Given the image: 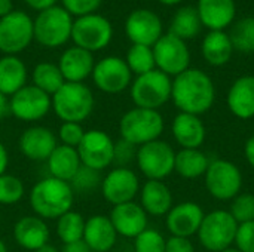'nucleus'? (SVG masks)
Segmentation results:
<instances>
[{
    "label": "nucleus",
    "instance_id": "nucleus-13",
    "mask_svg": "<svg viewBox=\"0 0 254 252\" xmlns=\"http://www.w3.org/2000/svg\"><path fill=\"white\" fill-rule=\"evenodd\" d=\"M156 68L167 76H179L186 71L190 64V52L185 40L173 36L162 34L161 39L152 46Z\"/></svg>",
    "mask_w": 254,
    "mask_h": 252
},
{
    "label": "nucleus",
    "instance_id": "nucleus-14",
    "mask_svg": "<svg viewBox=\"0 0 254 252\" xmlns=\"http://www.w3.org/2000/svg\"><path fill=\"white\" fill-rule=\"evenodd\" d=\"M51 110V95L37 89L34 85H25L9 98V113L25 123L42 120Z\"/></svg>",
    "mask_w": 254,
    "mask_h": 252
},
{
    "label": "nucleus",
    "instance_id": "nucleus-27",
    "mask_svg": "<svg viewBox=\"0 0 254 252\" xmlns=\"http://www.w3.org/2000/svg\"><path fill=\"white\" fill-rule=\"evenodd\" d=\"M198 15L202 25L211 31H223L235 18L234 0H198Z\"/></svg>",
    "mask_w": 254,
    "mask_h": 252
},
{
    "label": "nucleus",
    "instance_id": "nucleus-39",
    "mask_svg": "<svg viewBox=\"0 0 254 252\" xmlns=\"http://www.w3.org/2000/svg\"><path fill=\"white\" fill-rule=\"evenodd\" d=\"M167 239L155 229H146L134 239L135 252H165Z\"/></svg>",
    "mask_w": 254,
    "mask_h": 252
},
{
    "label": "nucleus",
    "instance_id": "nucleus-15",
    "mask_svg": "<svg viewBox=\"0 0 254 252\" xmlns=\"http://www.w3.org/2000/svg\"><path fill=\"white\" fill-rule=\"evenodd\" d=\"M140 178L131 168L115 166L103 177L100 192L107 203L116 206L132 202L140 193Z\"/></svg>",
    "mask_w": 254,
    "mask_h": 252
},
{
    "label": "nucleus",
    "instance_id": "nucleus-19",
    "mask_svg": "<svg viewBox=\"0 0 254 252\" xmlns=\"http://www.w3.org/2000/svg\"><path fill=\"white\" fill-rule=\"evenodd\" d=\"M125 33L134 45L152 48L162 36V22L155 12L137 9L127 18Z\"/></svg>",
    "mask_w": 254,
    "mask_h": 252
},
{
    "label": "nucleus",
    "instance_id": "nucleus-18",
    "mask_svg": "<svg viewBox=\"0 0 254 252\" xmlns=\"http://www.w3.org/2000/svg\"><path fill=\"white\" fill-rule=\"evenodd\" d=\"M204 209L195 202H182L174 205L165 215V226L171 236L192 238L198 233L204 220Z\"/></svg>",
    "mask_w": 254,
    "mask_h": 252
},
{
    "label": "nucleus",
    "instance_id": "nucleus-50",
    "mask_svg": "<svg viewBox=\"0 0 254 252\" xmlns=\"http://www.w3.org/2000/svg\"><path fill=\"white\" fill-rule=\"evenodd\" d=\"M7 113H9V98L0 92V120L4 119Z\"/></svg>",
    "mask_w": 254,
    "mask_h": 252
},
{
    "label": "nucleus",
    "instance_id": "nucleus-10",
    "mask_svg": "<svg viewBox=\"0 0 254 252\" xmlns=\"http://www.w3.org/2000/svg\"><path fill=\"white\" fill-rule=\"evenodd\" d=\"M33 39L34 22L27 13L12 10L0 18V52L4 55L22 52Z\"/></svg>",
    "mask_w": 254,
    "mask_h": 252
},
{
    "label": "nucleus",
    "instance_id": "nucleus-26",
    "mask_svg": "<svg viewBox=\"0 0 254 252\" xmlns=\"http://www.w3.org/2000/svg\"><path fill=\"white\" fill-rule=\"evenodd\" d=\"M226 104L231 113L243 120L254 117V76L238 77L228 91Z\"/></svg>",
    "mask_w": 254,
    "mask_h": 252
},
{
    "label": "nucleus",
    "instance_id": "nucleus-28",
    "mask_svg": "<svg viewBox=\"0 0 254 252\" xmlns=\"http://www.w3.org/2000/svg\"><path fill=\"white\" fill-rule=\"evenodd\" d=\"M49 177L63 180L70 183L79 168L82 166V162L79 159L77 150L73 147H67L63 144H58L52 154L46 160Z\"/></svg>",
    "mask_w": 254,
    "mask_h": 252
},
{
    "label": "nucleus",
    "instance_id": "nucleus-12",
    "mask_svg": "<svg viewBox=\"0 0 254 252\" xmlns=\"http://www.w3.org/2000/svg\"><path fill=\"white\" fill-rule=\"evenodd\" d=\"M76 150L83 166L103 172L113 165L115 141L101 129L86 131Z\"/></svg>",
    "mask_w": 254,
    "mask_h": 252
},
{
    "label": "nucleus",
    "instance_id": "nucleus-54",
    "mask_svg": "<svg viewBox=\"0 0 254 252\" xmlns=\"http://www.w3.org/2000/svg\"><path fill=\"white\" fill-rule=\"evenodd\" d=\"M0 252H9L7 251V247H6V244L0 239Z\"/></svg>",
    "mask_w": 254,
    "mask_h": 252
},
{
    "label": "nucleus",
    "instance_id": "nucleus-8",
    "mask_svg": "<svg viewBox=\"0 0 254 252\" xmlns=\"http://www.w3.org/2000/svg\"><path fill=\"white\" fill-rule=\"evenodd\" d=\"M207 192L217 201H232L243 190L241 169L231 160H211L204 175Z\"/></svg>",
    "mask_w": 254,
    "mask_h": 252
},
{
    "label": "nucleus",
    "instance_id": "nucleus-5",
    "mask_svg": "<svg viewBox=\"0 0 254 252\" xmlns=\"http://www.w3.org/2000/svg\"><path fill=\"white\" fill-rule=\"evenodd\" d=\"M173 80L158 68L137 76L131 83V100L138 108L159 110L171 100Z\"/></svg>",
    "mask_w": 254,
    "mask_h": 252
},
{
    "label": "nucleus",
    "instance_id": "nucleus-41",
    "mask_svg": "<svg viewBox=\"0 0 254 252\" xmlns=\"http://www.w3.org/2000/svg\"><path fill=\"white\" fill-rule=\"evenodd\" d=\"M85 132L86 131H85V128H83L82 123H76V122H61V125L58 128L57 138H58L60 144L67 146V147L77 149V146L80 144Z\"/></svg>",
    "mask_w": 254,
    "mask_h": 252
},
{
    "label": "nucleus",
    "instance_id": "nucleus-31",
    "mask_svg": "<svg viewBox=\"0 0 254 252\" xmlns=\"http://www.w3.org/2000/svg\"><path fill=\"white\" fill-rule=\"evenodd\" d=\"M201 49L204 59L214 67H220L229 62L234 52L231 37L225 31H210L204 37Z\"/></svg>",
    "mask_w": 254,
    "mask_h": 252
},
{
    "label": "nucleus",
    "instance_id": "nucleus-17",
    "mask_svg": "<svg viewBox=\"0 0 254 252\" xmlns=\"http://www.w3.org/2000/svg\"><path fill=\"white\" fill-rule=\"evenodd\" d=\"M57 146V134L42 125L28 126L18 138L19 153L31 162H46Z\"/></svg>",
    "mask_w": 254,
    "mask_h": 252
},
{
    "label": "nucleus",
    "instance_id": "nucleus-49",
    "mask_svg": "<svg viewBox=\"0 0 254 252\" xmlns=\"http://www.w3.org/2000/svg\"><path fill=\"white\" fill-rule=\"evenodd\" d=\"M9 166V153L7 149L4 147V144L0 141V175L6 174Z\"/></svg>",
    "mask_w": 254,
    "mask_h": 252
},
{
    "label": "nucleus",
    "instance_id": "nucleus-9",
    "mask_svg": "<svg viewBox=\"0 0 254 252\" xmlns=\"http://www.w3.org/2000/svg\"><path fill=\"white\" fill-rule=\"evenodd\" d=\"M34 22V39L46 48H58L71 37V15L60 6L39 13Z\"/></svg>",
    "mask_w": 254,
    "mask_h": 252
},
{
    "label": "nucleus",
    "instance_id": "nucleus-48",
    "mask_svg": "<svg viewBox=\"0 0 254 252\" xmlns=\"http://www.w3.org/2000/svg\"><path fill=\"white\" fill-rule=\"evenodd\" d=\"M61 252H92L88 245L83 242V241H79V242H74V244H68V245H64Z\"/></svg>",
    "mask_w": 254,
    "mask_h": 252
},
{
    "label": "nucleus",
    "instance_id": "nucleus-36",
    "mask_svg": "<svg viewBox=\"0 0 254 252\" xmlns=\"http://www.w3.org/2000/svg\"><path fill=\"white\" fill-rule=\"evenodd\" d=\"M234 49L240 52H254V16L240 19L229 34Z\"/></svg>",
    "mask_w": 254,
    "mask_h": 252
},
{
    "label": "nucleus",
    "instance_id": "nucleus-21",
    "mask_svg": "<svg viewBox=\"0 0 254 252\" xmlns=\"http://www.w3.org/2000/svg\"><path fill=\"white\" fill-rule=\"evenodd\" d=\"M16 245L25 251L36 252L43 245L49 244L51 230L48 223L37 215H24L13 224L12 230Z\"/></svg>",
    "mask_w": 254,
    "mask_h": 252
},
{
    "label": "nucleus",
    "instance_id": "nucleus-34",
    "mask_svg": "<svg viewBox=\"0 0 254 252\" xmlns=\"http://www.w3.org/2000/svg\"><path fill=\"white\" fill-rule=\"evenodd\" d=\"M31 79H33V85L37 89L43 91L51 97L65 83L58 64H52V62H39L33 70Z\"/></svg>",
    "mask_w": 254,
    "mask_h": 252
},
{
    "label": "nucleus",
    "instance_id": "nucleus-47",
    "mask_svg": "<svg viewBox=\"0 0 254 252\" xmlns=\"http://www.w3.org/2000/svg\"><path fill=\"white\" fill-rule=\"evenodd\" d=\"M244 156L249 162V165L254 169V134L247 140L244 146Z\"/></svg>",
    "mask_w": 254,
    "mask_h": 252
},
{
    "label": "nucleus",
    "instance_id": "nucleus-53",
    "mask_svg": "<svg viewBox=\"0 0 254 252\" xmlns=\"http://www.w3.org/2000/svg\"><path fill=\"white\" fill-rule=\"evenodd\" d=\"M161 3H164V4H177V3H180L182 0H159Z\"/></svg>",
    "mask_w": 254,
    "mask_h": 252
},
{
    "label": "nucleus",
    "instance_id": "nucleus-40",
    "mask_svg": "<svg viewBox=\"0 0 254 252\" xmlns=\"http://www.w3.org/2000/svg\"><path fill=\"white\" fill-rule=\"evenodd\" d=\"M231 202L229 212L238 224L254 221V195L240 193Z\"/></svg>",
    "mask_w": 254,
    "mask_h": 252
},
{
    "label": "nucleus",
    "instance_id": "nucleus-4",
    "mask_svg": "<svg viewBox=\"0 0 254 252\" xmlns=\"http://www.w3.org/2000/svg\"><path fill=\"white\" fill-rule=\"evenodd\" d=\"M165 128V122L159 110L134 107L124 113L119 120L121 138L135 147L159 140Z\"/></svg>",
    "mask_w": 254,
    "mask_h": 252
},
{
    "label": "nucleus",
    "instance_id": "nucleus-30",
    "mask_svg": "<svg viewBox=\"0 0 254 252\" xmlns=\"http://www.w3.org/2000/svg\"><path fill=\"white\" fill-rule=\"evenodd\" d=\"M210 162L208 156L199 149H182L176 151L174 171L182 178L195 180L205 175Z\"/></svg>",
    "mask_w": 254,
    "mask_h": 252
},
{
    "label": "nucleus",
    "instance_id": "nucleus-6",
    "mask_svg": "<svg viewBox=\"0 0 254 252\" xmlns=\"http://www.w3.org/2000/svg\"><path fill=\"white\" fill-rule=\"evenodd\" d=\"M238 223L229 211L216 209L204 215L201 227L198 230L199 244L211 252L228 250L235 242Z\"/></svg>",
    "mask_w": 254,
    "mask_h": 252
},
{
    "label": "nucleus",
    "instance_id": "nucleus-25",
    "mask_svg": "<svg viewBox=\"0 0 254 252\" xmlns=\"http://www.w3.org/2000/svg\"><path fill=\"white\" fill-rule=\"evenodd\" d=\"M171 131L182 149H201L207 135L201 117L189 113H179L173 120Z\"/></svg>",
    "mask_w": 254,
    "mask_h": 252
},
{
    "label": "nucleus",
    "instance_id": "nucleus-20",
    "mask_svg": "<svg viewBox=\"0 0 254 252\" xmlns=\"http://www.w3.org/2000/svg\"><path fill=\"white\" fill-rule=\"evenodd\" d=\"M118 236L135 239L141 232L147 229L149 215L144 212L140 203L127 202L112 208L109 215Z\"/></svg>",
    "mask_w": 254,
    "mask_h": 252
},
{
    "label": "nucleus",
    "instance_id": "nucleus-1",
    "mask_svg": "<svg viewBox=\"0 0 254 252\" xmlns=\"http://www.w3.org/2000/svg\"><path fill=\"white\" fill-rule=\"evenodd\" d=\"M171 100L180 113L201 116L213 107L216 88L207 73L198 68H188L174 77Z\"/></svg>",
    "mask_w": 254,
    "mask_h": 252
},
{
    "label": "nucleus",
    "instance_id": "nucleus-37",
    "mask_svg": "<svg viewBox=\"0 0 254 252\" xmlns=\"http://www.w3.org/2000/svg\"><path fill=\"white\" fill-rule=\"evenodd\" d=\"M25 195V186L22 180L12 174L0 175V206L16 205Z\"/></svg>",
    "mask_w": 254,
    "mask_h": 252
},
{
    "label": "nucleus",
    "instance_id": "nucleus-11",
    "mask_svg": "<svg viewBox=\"0 0 254 252\" xmlns=\"http://www.w3.org/2000/svg\"><path fill=\"white\" fill-rule=\"evenodd\" d=\"M113 36L112 24L107 18L98 13H91L85 16H79L76 21H73L71 27V39L76 46L89 50L97 52L104 49Z\"/></svg>",
    "mask_w": 254,
    "mask_h": 252
},
{
    "label": "nucleus",
    "instance_id": "nucleus-7",
    "mask_svg": "<svg viewBox=\"0 0 254 252\" xmlns=\"http://www.w3.org/2000/svg\"><path fill=\"white\" fill-rule=\"evenodd\" d=\"M176 151L162 140H155L137 149L135 163L147 180L164 181L174 172Z\"/></svg>",
    "mask_w": 254,
    "mask_h": 252
},
{
    "label": "nucleus",
    "instance_id": "nucleus-46",
    "mask_svg": "<svg viewBox=\"0 0 254 252\" xmlns=\"http://www.w3.org/2000/svg\"><path fill=\"white\" fill-rule=\"evenodd\" d=\"M55 1H57V0H25V3H27L31 9L39 10V12H43V10H46V9H49V7H52V6H55Z\"/></svg>",
    "mask_w": 254,
    "mask_h": 252
},
{
    "label": "nucleus",
    "instance_id": "nucleus-44",
    "mask_svg": "<svg viewBox=\"0 0 254 252\" xmlns=\"http://www.w3.org/2000/svg\"><path fill=\"white\" fill-rule=\"evenodd\" d=\"M103 0H63L64 9L70 15H77V16H85L94 13Z\"/></svg>",
    "mask_w": 254,
    "mask_h": 252
},
{
    "label": "nucleus",
    "instance_id": "nucleus-24",
    "mask_svg": "<svg viewBox=\"0 0 254 252\" xmlns=\"http://www.w3.org/2000/svg\"><path fill=\"white\" fill-rule=\"evenodd\" d=\"M138 195L141 208L150 217H165L174 206L173 193L164 181L147 180Z\"/></svg>",
    "mask_w": 254,
    "mask_h": 252
},
{
    "label": "nucleus",
    "instance_id": "nucleus-3",
    "mask_svg": "<svg viewBox=\"0 0 254 252\" xmlns=\"http://www.w3.org/2000/svg\"><path fill=\"white\" fill-rule=\"evenodd\" d=\"M51 104L61 122L83 123L94 111L95 97L85 83L65 82L51 97Z\"/></svg>",
    "mask_w": 254,
    "mask_h": 252
},
{
    "label": "nucleus",
    "instance_id": "nucleus-33",
    "mask_svg": "<svg viewBox=\"0 0 254 252\" xmlns=\"http://www.w3.org/2000/svg\"><path fill=\"white\" fill-rule=\"evenodd\" d=\"M85 218L77 211H68L57 220L55 233L63 245L74 244L83 239L85 230Z\"/></svg>",
    "mask_w": 254,
    "mask_h": 252
},
{
    "label": "nucleus",
    "instance_id": "nucleus-16",
    "mask_svg": "<svg viewBox=\"0 0 254 252\" xmlns=\"http://www.w3.org/2000/svg\"><path fill=\"white\" fill-rule=\"evenodd\" d=\"M94 85L104 94H121L131 86L132 73L125 59L119 56H106L95 62L92 70Z\"/></svg>",
    "mask_w": 254,
    "mask_h": 252
},
{
    "label": "nucleus",
    "instance_id": "nucleus-29",
    "mask_svg": "<svg viewBox=\"0 0 254 252\" xmlns=\"http://www.w3.org/2000/svg\"><path fill=\"white\" fill-rule=\"evenodd\" d=\"M27 85V67L15 55L0 58V92L10 98Z\"/></svg>",
    "mask_w": 254,
    "mask_h": 252
},
{
    "label": "nucleus",
    "instance_id": "nucleus-2",
    "mask_svg": "<svg viewBox=\"0 0 254 252\" xmlns=\"http://www.w3.org/2000/svg\"><path fill=\"white\" fill-rule=\"evenodd\" d=\"M74 192L70 183L45 177L39 180L28 193V203L34 215L48 220H58L73 209Z\"/></svg>",
    "mask_w": 254,
    "mask_h": 252
},
{
    "label": "nucleus",
    "instance_id": "nucleus-32",
    "mask_svg": "<svg viewBox=\"0 0 254 252\" xmlns=\"http://www.w3.org/2000/svg\"><path fill=\"white\" fill-rule=\"evenodd\" d=\"M202 22L199 19L198 10L193 6H185L179 9L171 21L170 25V34L186 40L195 37L201 31Z\"/></svg>",
    "mask_w": 254,
    "mask_h": 252
},
{
    "label": "nucleus",
    "instance_id": "nucleus-51",
    "mask_svg": "<svg viewBox=\"0 0 254 252\" xmlns=\"http://www.w3.org/2000/svg\"><path fill=\"white\" fill-rule=\"evenodd\" d=\"M12 12V0H0V18Z\"/></svg>",
    "mask_w": 254,
    "mask_h": 252
},
{
    "label": "nucleus",
    "instance_id": "nucleus-42",
    "mask_svg": "<svg viewBox=\"0 0 254 252\" xmlns=\"http://www.w3.org/2000/svg\"><path fill=\"white\" fill-rule=\"evenodd\" d=\"M137 149L131 143L119 138L115 141V151H113V165L118 168H129L128 165L131 162H135L137 156Z\"/></svg>",
    "mask_w": 254,
    "mask_h": 252
},
{
    "label": "nucleus",
    "instance_id": "nucleus-52",
    "mask_svg": "<svg viewBox=\"0 0 254 252\" xmlns=\"http://www.w3.org/2000/svg\"><path fill=\"white\" fill-rule=\"evenodd\" d=\"M36 252H61V250H58L55 245H52V244H46V245H43L42 248H39Z\"/></svg>",
    "mask_w": 254,
    "mask_h": 252
},
{
    "label": "nucleus",
    "instance_id": "nucleus-38",
    "mask_svg": "<svg viewBox=\"0 0 254 252\" xmlns=\"http://www.w3.org/2000/svg\"><path fill=\"white\" fill-rule=\"evenodd\" d=\"M103 175L101 172L91 169L88 166H80L73 180L70 181V186L74 192V195H91L97 189L101 187Z\"/></svg>",
    "mask_w": 254,
    "mask_h": 252
},
{
    "label": "nucleus",
    "instance_id": "nucleus-45",
    "mask_svg": "<svg viewBox=\"0 0 254 252\" xmlns=\"http://www.w3.org/2000/svg\"><path fill=\"white\" fill-rule=\"evenodd\" d=\"M165 252H195V247L188 238L170 236L165 244Z\"/></svg>",
    "mask_w": 254,
    "mask_h": 252
},
{
    "label": "nucleus",
    "instance_id": "nucleus-35",
    "mask_svg": "<svg viewBox=\"0 0 254 252\" xmlns=\"http://www.w3.org/2000/svg\"><path fill=\"white\" fill-rule=\"evenodd\" d=\"M125 62L129 67L131 73H134L137 76L146 74L156 68L153 49L150 46H144V45H132L128 49Z\"/></svg>",
    "mask_w": 254,
    "mask_h": 252
},
{
    "label": "nucleus",
    "instance_id": "nucleus-43",
    "mask_svg": "<svg viewBox=\"0 0 254 252\" xmlns=\"http://www.w3.org/2000/svg\"><path fill=\"white\" fill-rule=\"evenodd\" d=\"M234 245L241 252H254V221L238 224Z\"/></svg>",
    "mask_w": 254,
    "mask_h": 252
},
{
    "label": "nucleus",
    "instance_id": "nucleus-22",
    "mask_svg": "<svg viewBox=\"0 0 254 252\" xmlns=\"http://www.w3.org/2000/svg\"><path fill=\"white\" fill-rule=\"evenodd\" d=\"M92 252H109L113 250L118 241V233L109 215L95 214L85 221L83 239Z\"/></svg>",
    "mask_w": 254,
    "mask_h": 252
},
{
    "label": "nucleus",
    "instance_id": "nucleus-55",
    "mask_svg": "<svg viewBox=\"0 0 254 252\" xmlns=\"http://www.w3.org/2000/svg\"><path fill=\"white\" fill-rule=\"evenodd\" d=\"M220 252H241L240 250H237L235 247H231V248H228V250H223V251Z\"/></svg>",
    "mask_w": 254,
    "mask_h": 252
},
{
    "label": "nucleus",
    "instance_id": "nucleus-23",
    "mask_svg": "<svg viewBox=\"0 0 254 252\" xmlns=\"http://www.w3.org/2000/svg\"><path fill=\"white\" fill-rule=\"evenodd\" d=\"M58 67L65 82L83 83V80L92 74L95 61L92 52L85 50L79 46H73L63 52Z\"/></svg>",
    "mask_w": 254,
    "mask_h": 252
},
{
    "label": "nucleus",
    "instance_id": "nucleus-56",
    "mask_svg": "<svg viewBox=\"0 0 254 252\" xmlns=\"http://www.w3.org/2000/svg\"><path fill=\"white\" fill-rule=\"evenodd\" d=\"M0 224H1V212H0Z\"/></svg>",
    "mask_w": 254,
    "mask_h": 252
}]
</instances>
